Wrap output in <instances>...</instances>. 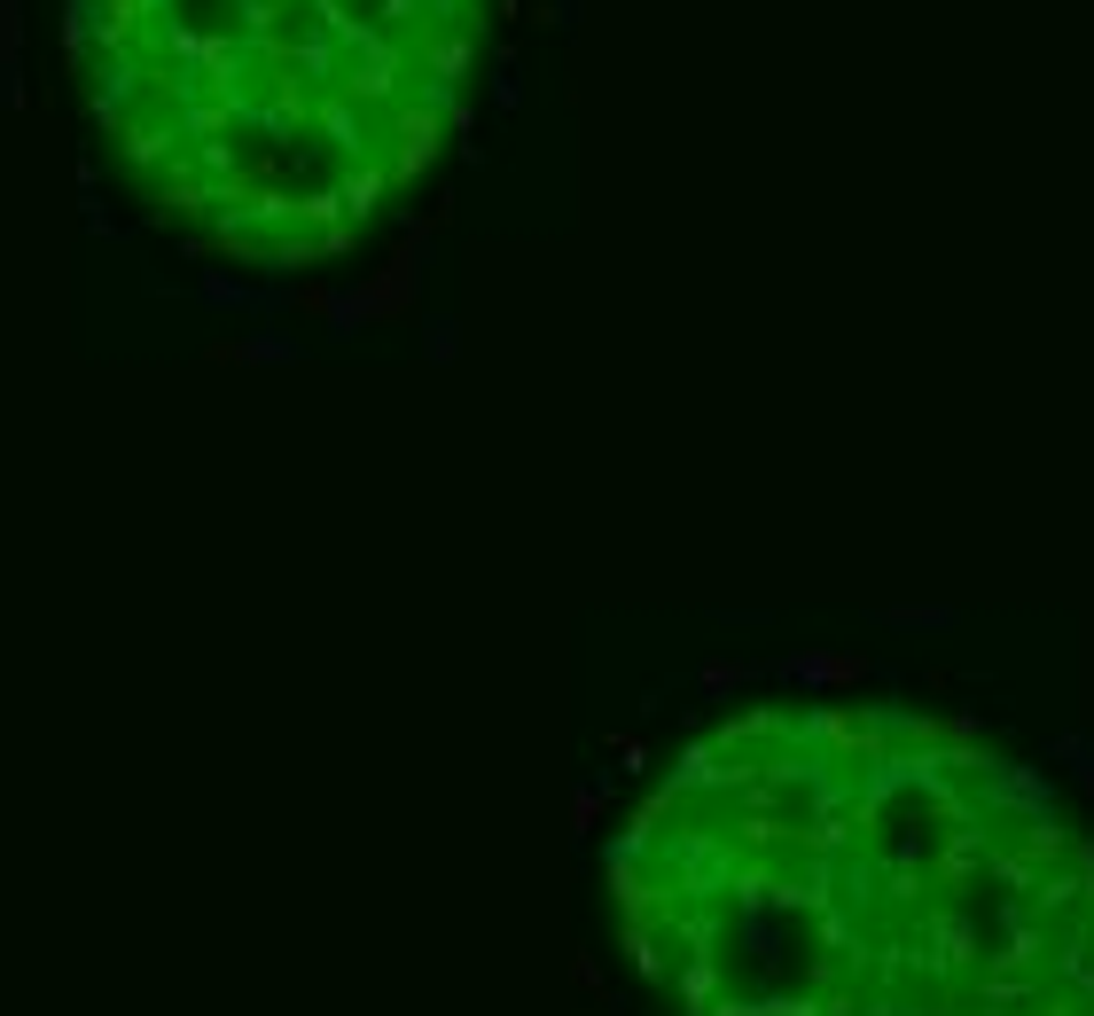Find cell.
<instances>
[{
	"instance_id": "obj_1",
	"label": "cell",
	"mask_w": 1094,
	"mask_h": 1016,
	"mask_svg": "<svg viewBox=\"0 0 1094 1016\" xmlns=\"http://www.w3.org/2000/svg\"><path fill=\"white\" fill-rule=\"evenodd\" d=\"M664 1016H1094V836L970 720L775 696L704 727L610 836Z\"/></svg>"
},
{
	"instance_id": "obj_2",
	"label": "cell",
	"mask_w": 1094,
	"mask_h": 1016,
	"mask_svg": "<svg viewBox=\"0 0 1094 1016\" xmlns=\"http://www.w3.org/2000/svg\"><path fill=\"white\" fill-rule=\"evenodd\" d=\"M492 0H78V87L133 188L250 267H305L446 149Z\"/></svg>"
}]
</instances>
